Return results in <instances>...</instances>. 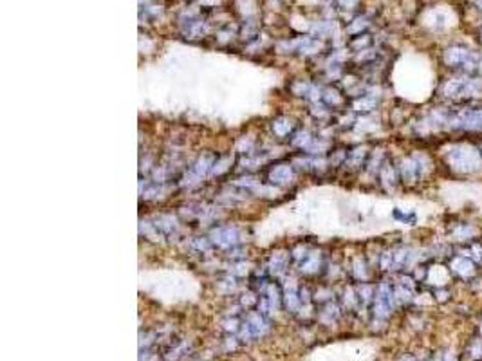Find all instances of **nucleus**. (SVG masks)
<instances>
[{
    "label": "nucleus",
    "instance_id": "f257e3e1",
    "mask_svg": "<svg viewBox=\"0 0 482 361\" xmlns=\"http://www.w3.org/2000/svg\"><path fill=\"white\" fill-rule=\"evenodd\" d=\"M479 7H482V0H479Z\"/></svg>",
    "mask_w": 482,
    "mask_h": 361
}]
</instances>
